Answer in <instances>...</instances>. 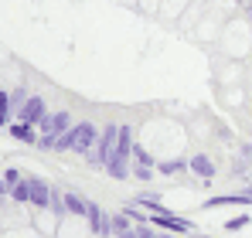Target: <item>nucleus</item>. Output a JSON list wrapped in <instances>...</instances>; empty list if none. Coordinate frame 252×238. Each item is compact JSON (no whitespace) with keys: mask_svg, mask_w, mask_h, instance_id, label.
<instances>
[{"mask_svg":"<svg viewBox=\"0 0 252 238\" xmlns=\"http://www.w3.org/2000/svg\"><path fill=\"white\" fill-rule=\"evenodd\" d=\"M44 116H48V106H44L41 95H28V102L17 109V119L21 122H31V126H38Z\"/></svg>","mask_w":252,"mask_h":238,"instance_id":"20e7f679","label":"nucleus"},{"mask_svg":"<svg viewBox=\"0 0 252 238\" xmlns=\"http://www.w3.org/2000/svg\"><path fill=\"white\" fill-rule=\"evenodd\" d=\"M48 211H51L55 218H65V214H68V208H65V191L51 187V201H48Z\"/></svg>","mask_w":252,"mask_h":238,"instance_id":"2eb2a0df","label":"nucleus"},{"mask_svg":"<svg viewBox=\"0 0 252 238\" xmlns=\"http://www.w3.org/2000/svg\"><path fill=\"white\" fill-rule=\"evenodd\" d=\"M109 160H123V163H129V160H133V126H126V122H120L116 150H113V157H109Z\"/></svg>","mask_w":252,"mask_h":238,"instance_id":"423d86ee","label":"nucleus"},{"mask_svg":"<svg viewBox=\"0 0 252 238\" xmlns=\"http://www.w3.org/2000/svg\"><path fill=\"white\" fill-rule=\"evenodd\" d=\"M188 167V157H170V160H157V174H164V177H174V174H181Z\"/></svg>","mask_w":252,"mask_h":238,"instance_id":"f8f14e48","label":"nucleus"},{"mask_svg":"<svg viewBox=\"0 0 252 238\" xmlns=\"http://www.w3.org/2000/svg\"><path fill=\"white\" fill-rule=\"evenodd\" d=\"M24 102H28V89H24V85H17V89L10 92V109H14V116H17V109H21Z\"/></svg>","mask_w":252,"mask_h":238,"instance_id":"4be33fe9","label":"nucleus"},{"mask_svg":"<svg viewBox=\"0 0 252 238\" xmlns=\"http://www.w3.org/2000/svg\"><path fill=\"white\" fill-rule=\"evenodd\" d=\"M133 160L136 163H143V167H157V160H154V153H147L140 143H133Z\"/></svg>","mask_w":252,"mask_h":238,"instance_id":"412c9836","label":"nucleus"},{"mask_svg":"<svg viewBox=\"0 0 252 238\" xmlns=\"http://www.w3.org/2000/svg\"><path fill=\"white\" fill-rule=\"evenodd\" d=\"M246 191H249V194H252V177H246Z\"/></svg>","mask_w":252,"mask_h":238,"instance_id":"473e14b6","label":"nucleus"},{"mask_svg":"<svg viewBox=\"0 0 252 238\" xmlns=\"http://www.w3.org/2000/svg\"><path fill=\"white\" fill-rule=\"evenodd\" d=\"M65 208H68V214H85V208H89V198L65 191Z\"/></svg>","mask_w":252,"mask_h":238,"instance_id":"a211bd4d","label":"nucleus"},{"mask_svg":"<svg viewBox=\"0 0 252 238\" xmlns=\"http://www.w3.org/2000/svg\"><path fill=\"white\" fill-rule=\"evenodd\" d=\"M133 225H136V221H133L126 211H116V214H113V235H123V232L133 228Z\"/></svg>","mask_w":252,"mask_h":238,"instance_id":"aec40b11","label":"nucleus"},{"mask_svg":"<svg viewBox=\"0 0 252 238\" xmlns=\"http://www.w3.org/2000/svg\"><path fill=\"white\" fill-rule=\"evenodd\" d=\"M154 170H157V167H143V163H136L129 174H133L136 180H150V177H154Z\"/></svg>","mask_w":252,"mask_h":238,"instance_id":"a878e982","label":"nucleus"},{"mask_svg":"<svg viewBox=\"0 0 252 238\" xmlns=\"http://www.w3.org/2000/svg\"><path fill=\"white\" fill-rule=\"evenodd\" d=\"M106 177H113V180H126L129 177V163H123V160H106Z\"/></svg>","mask_w":252,"mask_h":238,"instance_id":"dca6fc26","label":"nucleus"},{"mask_svg":"<svg viewBox=\"0 0 252 238\" xmlns=\"http://www.w3.org/2000/svg\"><path fill=\"white\" fill-rule=\"evenodd\" d=\"M201 238H211V235H201Z\"/></svg>","mask_w":252,"mask_h":238,"instance_id":"f704fd0d","label":"nucleus"},{"mask_svg":"<svg viewBox=\"0 0 252 238\" xmlns=\"http://www.w3.org/2000/svg\"><path fill=\"white\" fill-rule=\"evenodd\" d=\"M249 21H252V3H249Z\"/></svg>","mask_w":252,"mask_h":238,"instance_id":"72a5a7b5","label":"nucleus"},{"mask_svg":"<svg viewBox=\"0 0 252 238\" xmlns=\"http://www.w3.org/2000/svg\"><path fill=\"white\" fill-rule=\"evenodd\" d=\"M133 204H136V208H147L150 214H164V211H174V208H167V204L160 201V194H154V191H147V194H136V198H133Z\"/></svg>","mask_w":252,"mask_h":238,"instance_id":"9b49d317","label":"nucleus"},{"mask_svg":"<svg viewBox=\"0 0 252 238\" xmlns=\"http://www.w3.org/2000/svg\"><path fill=\"white\" fill-rule=\"evenodd\" d=\"M34 147H38V150H55V136H51V133H41Z\"/></svg>","mask_w":252,"mask_h":238,"instance_id":"bb28decb","label":"nucleus"},{"mask_svg":"<svg viewBox=\"0 0 252 238\" xmlns=\"http://www.w3.org/2000/svg\"><path fill=\"white\" fill-rule=\"evenodd\" d=\"M116 136H120V122H106V126L99 129L95 150L85 157V163H89V167H95V170H102V167H106V160L113 157V150H116Z\"/></svg>","mask_w":252,"mask_h":238,"instance_id":"f257e3e1","label":"nucleus"},{"mask_svg":"<svg viewBox=\"0 0 252 238\" xmlns=\"http://www.w3.org/2000/svg\"><path fill=\"white\" fill-rule=\"evenodd\" d=\"M31 180V204L34 208H48V201H51V180H44V177H28Z\"/></svg>","mask_w":252,"mask_h":238,"instance_id":"0eeeda50","label":"nucleus"},{"mask_svg":"<svg viewBox=\"0 0 252 238\" xmlns=\"http://www.w3.org/2000/svg\"><path fill=\"white\" fill-rule=\"evenodd\" d=\"M160 232L150 225V221H136V238H157Z\"/></svg>","mask_w":252,"mask_h":238,"instance_id":"393cba45","label":"nucleus"},{"mask_svg":"<svg viewBox=\"0 0 252 238\" xmlns=\"http://www.w3.org/2000/svg\"><path fill=\"white\" fill-rule=\"evenodd\" d=\"M239 157H246V160H252V143H242V147H239Z\"/></svg>","mask_w":252,"mask_h":238,"instance_id":"c756f323","label":"nucleus"},{"mask_svg":"<svg viewBox=\"0 0 252 238\" xmlns=\"http://www.w3.org/2000/svg\"><path fill=\"white\" fill-rule=\"evenodd\" d=\"M99 235H113V214H106V218H102V225H99Z\"/></svg>","mask_w":252,"mask_h":238,"instance_id":"c85d7f7f","label":"nucleus"},{"mask_svg":"<svg viewBox=\"0 0 252 238\" xmlns=\"http://www.w3.org/2000/svg\"><path fill=\"white\" fill-rule=\"evenodd\" d=\"M249 221H252L249 214H235V218H228V221H225V232H242Z\"/></svg>","mask_w":252,"mask_h":238,"instance_id":"5701e85b","label":"nucleus"},{"mask_svg":"<svg viewBox=\"0 0 252 238\" xmlns=\"http://www.w3.org/2000/svg\"><path fill=\"white\" fill-rule=\"evenodd\" d=\"M188 167H191L201 180H215V160H211L208 153H194V157L188 160Z\"/></svg>","mask_w":252,"mask_h":238,"instance_id":"1a4fd4ad","label":"nucleus"},{"mask_svg":"<svg viewBox=\"0 0 252 238\" xmlns=\"http://www.w3.org/2000/svg\"><path fill=\"white\" fill-rule=\"evenodd\" d=\"M68 126H72V113H68V109L48 113V116L38 122V129H41V133H51V136H62V133H65Z\"/></svg>","mask_w":252,"mask_h":238,"instance_id":"39448f33","label":"nucleus"},{"mask_svg":"<svg viewBox=\"0 0 252 238\" xmlns=\"http://www.w3.org/2000/svg\"><path fill=\"white\" fill-rule=\"evenodd\" d=\"M225 204H242V208H249L252 194L249 191H239V194H215V198L205 201V208H225Z\"/></svg>","mask_w":252,"mask_h":238,"instance_id":"6e6552de","label":"nucleus"},{"mask_svg":"<svg viewBox=\"0 0 252 238\" xmlns=\"http://www.w3.org/2000/svg\"><path fill=\"white\" fill-rule=\"evenodd\" d=\"M10 201H17V204H31V180H28V177H21V180L10 187Z\"/></svg>","mask_w":252,"mask_h":238,"instance_id":"4468645a","label":"nucleus"},{"mask_svg":"<svg viewBox=\"0 0 252 238\" xmlns=\"http://www.w3.org/2000/svg\"><path fill=\"white\" fill-rule=\"evenodd\" d=\"M249 167H252V160H246V157H235V160H232V174H235V177H242V180H246Z\"/></svg>","mask_w":252,"mask_h":238,"instance_id":"b1692460","label":"nucleus"},{"mask_svg":"<svg viewBox=\"0 0 252 238\" xmlns=\"http://www.w3.org/2000/svg\"><path fill=\"white\" fill-rule=\"evenodd\" d=\"M102 218H106V211H102V204H95V201H89V208H85V221H89V228H92V235H99V225H102Z\"/></svg>","mask_w":252,"mask_h":238,"instance_id":"ddd939ff","label":"nucleus"},{"mask_svg":"<svg viewBox=\"0 0 252 238\" xmlns=\"http://www.w3.org/2000/svg\"><path fill=\"white\" fill-rule=\"evenodd\" d=\"M116 238H136V225H133L129 232H123V235H116Z\"/></svg>","mask_w":252,"mask_h":238,"instance_id":"7c9ffc66","label":"nucleus"},{"mask_svg":"<svg viewBox=\"0 0 252 238\" xmlns=\"http://www.w3.org/2000/svg\"><path fill=\"white\" fill-rule=\"evenodd\" d=\"M147 221H150L154 228H160V232H174V235H198L194 221H191V218H181L177 211H164V214H150Z\"/></svg>","mask_w":252,"mask_h":238,"instance_id":"f03ea898","label":"nucleus"},{"mask_svg":"<svg viewBox=\"0 0 252 238\" xmlns=\"http://www.w3.org/2000/svg\"><path fill=\"white\" fill-rule=\"evenodd\" d=\"M10 122H14V109H10V92H3V89H0V126L7 129Z\"/></svg>","mask_w":252,"mask_h":238,"instance_id":"6ab92c4d","label":"nucleus"},{"mask_svg":"<svg viewBox=\"0 0 252 238\" xmlns=\"http://www.w3.org/2000/svg\"><path fill=\"white\" fill-rule=\"evenodd\" d=\"M7 133H10L17 143H28V147H34V143H38V133H34V126H31V122H21V119H17V122H10V126H7Z\"/></svg>","mask_w":252,"mask_h":238,"instance_id":"9d476101","label":"nucleus"},{"mask_svg":"<svg viewBox=\"0 0 252 238\" xmlns=\"http://www.w3.org/2000/svg\"><path fill=\"white\" fill-rule=\"evenodd\" d=\"M157 232H160V228H157ZM157 238H174V232H160Z\"/></svg>","mask_w":252,"mask_h":238,"instance_id":"2f4dec72","label":"nucleus"},{"mask_svg":"<svg viewBox=\"0 0 252 238\" xmlns=\"http://www.w3.org/2000/svg\"><path fill=\"white\" fill-rule=\"evenodd\" d=\"M21 177H24V174H21V170H17V167H7V170H3V180H7V184H10V187H14V184H17V180H21Z\"/></svg>","mask_w":252,"mask_h":238,"instance_id":"cd10ccee","label":"nucleus"},{"mask_svg":"<svg viewBox=\"0 0 252 238\" xmlns=\"http://www.w3.org/2000/svg\"><path fill=\"white\" fill-rule=\"evenodd\" d=\"M75 126V122H72ZM72 126L62 133V136H55V153H72L75 150V133H72Z\"/></svg>","mask_w":252,"mask_h":238,"instance_id":"f3484780","label":"nucleus"},{"mask_svg":"<svg viewBox=\"0 0 252 238\" xmlns=\"http://www.w3.org/2000/svg\"><path fill=\"white\" fill-rule=\"evenodd\" d=\"M72 133H75V150H72V153H79V157H89V153L95 150L99 126H95V122H89V119H82V122H75V126H72Z\"/></svg>","mask_w":252,"mask_h":238,"instance_id":"7ed1b4c3","label":"nucleus"},{"mask_svg":"<svg viewBox=\"0 0 252 238\" xmlns=\"http://www.w3.org/2000/svg\"><path fill=\"white\" fill-rule=\"evenodd\" d=\"M249 3H252V0H249Z\"/></svg>","mask_w":252,"mask_h":238,"instance_id":"c9c22d12","label":"nucleus"}]
</instances>
